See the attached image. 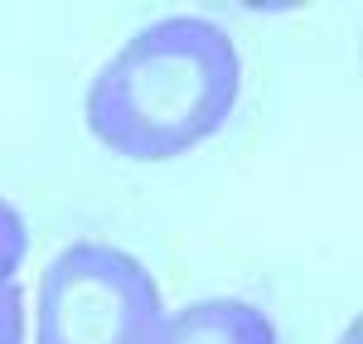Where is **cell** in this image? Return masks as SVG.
<instances>
[{"label": "cell", "instance_id": "obj_1", "mask_svg": "<svg viewBox=\"0 0 363 344\" xmlns=\"http://www.w3.org/2000/svg\"><path fill=\"white\" fill-rule=\"evenodd\" d=\"M242 92V54L218 20L165 15L136 29L87 83L92 141L121 160L165 165L213 141Z\"/></svg>", "mask_w": 363, "mask_h": 344}, {"label": "cell", "instance_id": "obj_2", "mask_svg": "<svg viewBox=\"0 0 363 344\" xmlns=\"http://www.w3.org/2000/svg\"><path fill=\"white\" fill-rule=\"evenodd\" d=\"M160 320L155 272L116 243L78 238L39 272L34 344H155Z\"/></svg>", "mask_w": 363, "mask_h": 344}, {"label": "cell", "instance_id": "obj_3", "mask_svg": "<svg viewBox=\"0 0 363 344\" xmlns=\"http://www.w3.org/2000/svg\"><path fill=\"white\" fill-rule=\"evenodd\" d=\"M155 344H277V325L252 301L203 296L179 311H165Z\"/></svg>", "mask_w": 363, "mask_h": 344}, {"label": "cell", "instance_id": "obj_4", "mask_svg": "<svg viewBox=\"0 0 363 344\" xmlns=\"http://www.w3.org/2000/svg\"><path fill=\"white\" fill-rule=\"evenodd\" d=\"M29 253V223L10 199H0V282H15Z\"/></svg>", "mask_w": 363, "mask_h": 344}, {"label": "cell", "instance_id": "obj_5", "mask_svg": "<svg viewBox=\"0 0 363 344\" xmlns=\"http://www.w3.org/2000/svg\"><path fill=\"white\" fill-rule=\"evenodd\" d=\"M0 344H25V291H20V282H0Z\"/></svg>", "mask_w": 363, "mask_h": 344}, {"label": "cell", "instance_id": "obj_6", "mask_svg": "<svg viewBox=\"0 0 363 344\" xmlns=\"http://www.w3.org/2000/svg\"><path fill=\"white\" fill-rule=\"evenodd\" d=\"M339 344H363V335H359V320H354V325H349V330L339 335Z\"/></svg>", "mask_w": 363, "mask_h": 344}]
</instances>
